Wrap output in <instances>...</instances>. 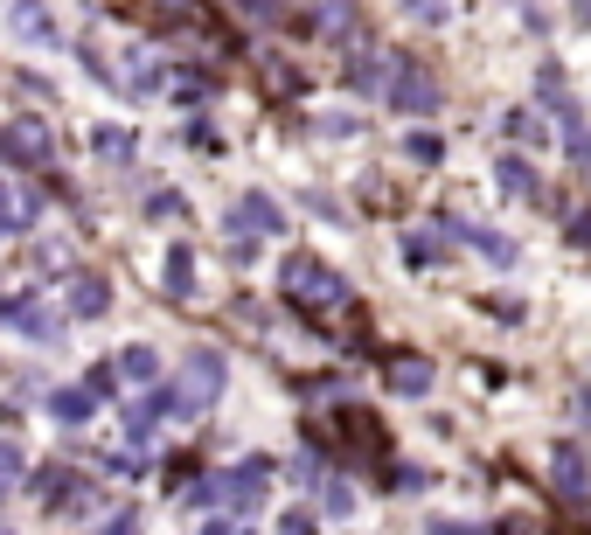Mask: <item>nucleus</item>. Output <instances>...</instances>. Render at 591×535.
<instances>
[{
  "label": "nucleus",
  "mask_w": 591,
  "mask_h": 535,
  "mask_svg": "<svg viewBox=\"0 0 591 535\" xmlns=\"http://www.w3.org/2000/svg\"><path fill=\"white\" fill-rule=\"evenodd\" d=\"M279 278H286V299L306 306V313H334V306H348V278H334L320 258H286Z\"/></svg>",
  "instance_id": "f257e3e1"
},
{
  "label": "nucleus",
  "mask_w": 591,
  "mask_h": 535,
  "mask_svg": "<svg viewBox=\"0 0 591 535\" xmlns=\"http://www.w3.org/2000/svg\"><path fill=\"white\" fill-rule=\"evenodd\" d=\"M223 383H230V362L216 355V348H188V362H181V417H195V410H209V403L223 397Z\"/></svg>",
  "instance_id": "f03ea898"
},
{
  "label": "nucleus",
  "mask_w": 591,
  "mask_h": 535,
  "mask_svg": "<svg viewBox=\"0 0 591 535\" xmlns=\"http://www.w3.org/2000/svg\"><path fill=\"white\" fill-rule=\"evenodd\" d=\"M0 327H14L21 341H42V348H56L63 341V320L35 299V292H14V299H0Z\"/></svg>",
  "instance_id": "7ed1b4c3"
},
{
  "label": "nucleus",
  "mask_w": 591,
  "mask_h": 535,
  "mask_svg": "<svg viewBox=\"0 0 591 535\" xmlns=\"http://www.w3.org/2000/svg\"><path fill=\"white\" fill-rule=\"evenodd\" d=\"M0 160L42 174V167H56V146H49V133H42L35 119H14V126H0Z\"/></svg>",
  "instance_id": "20e7f679"
},
{
  "label": "nucleus",
  "mask_w": 591,
  "mask_h": 535,
  "mask_svg": "<svg viewBox=\"0 0 591 535\" xmlns=\"http://www.w3.org/2000/svg\"><path fill=\"white\" fill-rule=\"evenodd\" d=\"M543 105L557 112V133H564V146H571V160L591 167V126H585V112H578V98L557 84V70H543Z\"/></svg>",
  "instance_id": "39448f33"
},
{
  "label": "nucleus",
  "mask_w": 591,
  "mask_h": 535,
  "mask_svg": "<svg viewBox=\"0 0 591 535\" xmlns=\"http://www.w3.org/2000/svg\"><path fill=\"white\" fill-rule=\"evenodd\" d=\"M223 480V508H237V515H251L258 501H265V487H272V459H237L230 473H216Z\"/></svg>",
  "instance_id": "423d86ee"
},
{
  "label": "nucleus",
  "mask_w": 591,
  "mask_h": 535,
  "mask_svg": "<svg viewBox=\"0 0 591 535\" xmlns=\"http://www.w3.org/2000/svg\"><path fill=\"white\" fill-rule=\"evenodd\" d=\"M390 105L397 112H439V77L418 70V63H397L390 70Z\"/></svg>",
  "instance_id": "0eeeda50"
},
{
  "label": "nucleus",
  "mask_w": 591,
  "mask_h": 535,
  "mask_svg": "<svg viewBox=\"0 0 591 535\" xmlns=\"http://www.w3.org/2000/svg\"><path fill=\"white\" fill-rule=\"evenodd\" d=\"M230 230H251V237H279L286 230V209L272 202V195H237V209H230Z\"/></svg>",
  "instance_id": "6e6552de"
},
{
  "label": "nucleus",
  "mask_w": 591,
  "mask_h": 535,
  "mask_svg": "<svg viewBox=\"0 0 591 535\" xmlns=\"http://www.w3.org/2000/svg\"><path fill=\"white\" fill-rule=\"evenodd\" d=\"M98 403H105V397H98L91 383H77V390H49V417L77 431V424H91V417H98Z\"/></svg>",
  "instance_id": "1a4fd4ad"
},
{
  "label": "nucleus",
  "mask_w": 591,
  "mask_h": 535,
  "mask_svg": "<svg viewBox=\"0 0 591 535\" xmlns=\"http://www.w3.org/2000/svg\"><path fill=\"white\" fill-rule=\"evenodd\" d=\"M28 487H35V501H42V508H56V515H63V501L77 494V473H70V466H35V473H28Z\"/></svg>",
  "instance_id": "9d476101"
},
{
  "label": "nucleus",
  "mask_w": 591,
  "mask_h": 535,
  "mask_svg": "<svg viewBox=\"0 0 591 535\" xmlns=\"http://www.w3.org/2000/svg\"><path fill=\"white\" fill-rule=\"evenodd\" d=\"M105 306H112V285H105L98 271H77V285H70V313H77V320H98Z\"/></svg>",
  "instance_id": "9b49d317"
},
{
  "label": "nucleus",
  "mask_w": 591,
  "mask_h": 535,
  "mask_svg": "<svg viewBox=\"0 0 591 535\" xmlns=\"http://www.w3.org/2000/svg\"><path fill=\"white\" fill-rule=\"evenodd\" d=\"M390 390H397V397H425V390H432V362H425V355H397V362H390Z\"/></svg>",
  "instance_id": "f8f14e48"
},
{
  "label": "nucleus",
  "mask_w": 591,
  "mask_h": 535,
  "mask_svg": "<svg viewBox=\"0 0 591 535\" xmlns=\"http://www.w3.org/2000/svg\"><path fill=\"white\" fill-rule=\"evenodd\" d=\"M14 35L21 42H56V14L42 0H14Z\"/></svg>",
  "instance_id": "ddd939ff"
},
{
  "label": "nucleus",
  "mask_w": 591,
  "mask_h": 535,
  "mask_svg": "<svg viewBox=\"0 0 591 535\" xmlns=\"http://www.w3.org/2000/svg\"><path fill=\"white\" fill-rule=\"evenodd\" d=\"M91 153L105 160V167H133V133H119V126H91Z\"/></svg>",
  "instance_id": "4468645a"
},
{
  "label": "nucleus",
  "mask_w": 591,
  "mask_h": 535,
  "mask_svg": "<svg viewBox=\"0 0 591 535\" xmlns=\"http://www.w3.org/2000/svg\"><path fill=\"white\" fill-rule=\"evenodd\" d=\"M557 487H564V494H578V501L591 494V466H585V452H578V445H557Z\"/></svg>",
  "instance_id": "2eb2a0df"
},
{
  "label": "nucleus",
  "mask_w": 591,
  "mask_h": 535,
  "mask_svg": "<svg viewBox=\"0 0 591 535\" xmlns=\"http://www.w3.org/2000/svg\"><path fill=\"white\" fill-rule=\"evenodd\" d=\"M494 181H501V195H536V167L522 160V153H501V167H494Z\"/></svg>",
  "instance_id": "dca6fc26"
},
{
  "label": "nucleus",
  "mask_w": 591,
  "mask_h": 535,
  "mask_svg": "<svg viewBox=\"0 0 591 535\" xmlns=\"http://www.w3.org/2000/svg\"><path fill=\"white\" fill-rule=\"evenodd\" d=\"M167 278H160V285H167V292H174V299H188V292H195V251H188V244H174V251H167Z\"/></svg>",
  "instance_id": "f3484780"
},
{
  "label": "nucleus",
  "mask_w": 591,
  "mask_h": 535,
  "mask_svg": "<svg viewBox=\"0 0 591 535\" xmlns=\"http://www.w3.org/2000/svg\"><path fill=\"white\" fill-rule=\"evenodd\" d=\"M119 369H126V376H133V383H153V376H160V355H153L147 341H133V348H126V355H119Z\"/></svg>",
  "instance_id": "a211bd4d"
},
{
  "label": "nucleus",
  "mask_w": 591,
  "mask_h": 535,
  "mask_svg": "<svg viewBox=\"0 0 591 535\" xmlns=\"http://www.w3.org/2000/svg\"><path fill=\"white\" fill-rule=\"evenodd\" d=\"M383 77H390L383 56H355V63H348V84H355V91H383Z\"/></svg>",
  "instance_id": "6ab92c4d"
},
{
  "label": "nucleus",
  "mask_w": 591,
  "mask_h": 535,
  "mask_svg": "<svg viewBox=\"0 0 591 535\" xmlns=\"http://www.w3.org/2000/svg\"><path fill=\"white\" fill-rule=\"evenodd\" d=\"M320 35H355V0H327L320 7Z\"/></svg>",
  "instance_id": "aec40b11"
},
{
  "label": "nucleus",
  "mask_w": 591,
  "mask_h": 535,
  "mask_svg": "<svg viewBox=\"0 0 591 535\" xmlns=\"http://www.w3.org/2000/svg\"><path fill=\"white\" fill-rule=\"evenodd\" d=\"M452 230H459V237H473L494 265H515V244H508V237H487V230H466V223H452Z\"/></svg>",
  "instance_id": "412c9836"
},
{
  "label": "nucleus",
  "mask_w": 591,
  "mask_h": 535,
  "mask_svg": "<svg viewBox=\"0 0 591 535\" xmlns=\"http://www.w3.org/2000/svg\"><path fill=\"white\" fill-rule=\"evenodd\" d=\"M320 508H327V515H355V487H348V480H327V487H320Z\"/></svg>",
  "instance_id": "4be33fe9"
},
{
  "label": "nucleus",
  "mask_w": 591,
  "mask_h": 535,
  "mask_svg": "<svg viewBox=\"0 0 591 535\" xmlns=\"http://www.w3.org/2000/svg\"><path fill=\"white\" fill-rule=\"evenodd\" d=\"M404 258H411V265H432V258H439V237L411 230V237H404Z\"/></svg>",
  "instance_id": "5701e85b"
},
{
  "label": "nucleus",
  "mask_w": 591,
  "mask_h": 535,
  "mask_svg": "<svg viewBox=\"0 0 591 535\" xmlns=\"http://www.w3.org/2000/svg\"><path fill=\"white\" fill-rule=\"evenodd\" d=\"M21 473H28V459H21V445H14V438H0V480L14 487Z\"/></svg>",
  "instance_id": "b1692460"
},
{
  "label": "nucleus",
  "mask_w": 591,
  "mask_h": 535,
  "mask_svg": "<svg viewBox=\"0 0 591 535\" xmlns=\"http://www.w3.org/2000/svg\"><path fill=\"white\" fill-rule=\"evenodd\" d=\"M404 153H411V160H425V167H432V160H439L445 146H439V133H411V139H404Z\"/></svg>",
  "instance_id": "393cba45"
},
{
  "label": "nucleus",
  "mask_w": 591,
  "mask_h": 535,
  "mask_svg": "<svg viewBox=\"0 0 591 535\" xmlns=\"http://www.w3.org/2000/svg\"><path fill=\"white\" fill-rule=\"evenodd\" d=\"M119 376H126V369H119V362H98V369H91V376H84V383H91V390H98V397H112V383H119Z\"/></svg>",
  "instance_id": "a878e982"
},
{
  "label": "nucleus",
  "mask_w": 591,
  "mask_h": 535,
  "mask_svg": "<svg viewBox=\"0 0 591 535\" xmlns=\"http://www.w3.org/2000/svg\"><path fill=\"white\" fill-rule=\"evenodd\" d=\"M147 216H181V195H174V188H153V195H147Z\"/></svg>",
  "instance_id": "bb28decb"
},
{
  "label": "nucleus",
  "mask_w": 591,
  "mask_h": 535,
  "mask_svg": "<svg viewBox=\"0 0 591 535\" xmlns=\"http://www.w3.org/2000/svg\"><path fill=\"white\" fill-rule=\"evenodd\" d=\"M564 230H571V244H591V209H571Z\"/></svg>",
  "instance_id": "cd10ccee"
},
{
  "label": "nucleus",
  "mask_w": 591,
  "mask_h": 535,
  "mask_svg": "<svg viewBox=\"0 0 591 535\" xmlns=\"http://www.w3.org/2000/svg\"><path fill=\"white\" fill-rule=\"evenodd\" d=\"M411 14H418V21H445V7H439V0H411Z\"/></svg>",
  "instance_id": "c85d7f7f"
},
{
  "label": "nucleus",
  "mask_w": 591,
  "mask_h": 535,
  "mask_svg": "<svg viewBox=\"0 0 591 535\" xmlns=\"http://www.w3.org/2000/svg\"><path fill=\"white\" fill-rule=\"evenodd\" d=\"M7 230H14V195L0 188V237H7Z\"/></svg>",
  "instance_id": "c756f323"
}]
</instances>
